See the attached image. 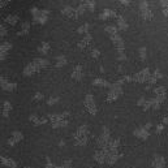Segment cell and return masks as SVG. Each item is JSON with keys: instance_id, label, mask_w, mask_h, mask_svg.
I'll return each mask as SVG.
<instances>
[{"instance_id": "5b68a950", "label": "cell", "mask_w": 168, "mask_h": 168, "mask_svg": "<svg viewBox=\"0 0 168 168\" xmlns=\"http://www.w3.org/2000/svg\"><path fill=\"white\" fill-rule=\"evenodd\" d=\"M2 85H3V89H5V90L16 89V84H9V82L7 81V78H4V77H2Z\"/></svg>"}, {"instance_id": "4fadbf2b", "label": "cell", "mask_w": 168, "mask_h": 168, "mask_svg": "<svg viewBox=\"0 0 168 168\" xmlns=\"http://www.w3.org/2000/svg\"><path fill=\"white\" fill-rule=\"evenodd\" d=\"M29 29H30V23H27V22H25V25H22V29L18 31V35H22L23 33H27L29 31Z\"/></svg>"}, {"instance_id": "9c48e42d", "label": "cell", "mask_w": 168, "mask_h": 168, "mask_svg": "<svg viewBox=\"0 0 168 168\" xmlns=\"http://www.w3.org/2000/svg\"><path fill=\"white\" fill-rule=\"evenodd\" d=\"M9 48H11V43H3V46H2V57H5L7 51Z\"/></svg>"}, {"instance_id": "8992f818", "label": "cell", "mask_w": 168, "mask_h": 168, "mask_svg": "<svg viewBox=\"0 0 168 168\" xmlns=\"http://www.w3.org/2000/svg\"><path fill=\"white\" fill-rule=\"evenodd\" d=\"M82 66L81 65H77L76 68H74V70H73V73H72V77L73 78H77V80H80V78L82 77Z\"/></svg>"}, {"instance_id": "7c38bea8", "label": "cell", "mask_w": 168, "mask_h": 168, "mask_svg": "<svg viewBox=\"0 0 168 168\" xmlns=\"http://www.w3.org/2000/svg\"><path fill=\"white\" fill-rule=\"evenodd\" d=\"M48 50H50L48 43H42V47H39V48H38V51H39L41 53H46Z\"/></svg>"}, {"instance_id": "30bf717a", "label": "cell", "mask_w": 168, "mask_h": 168, "mask_svg": "<svg viewBox=\"0 0 168 168\" xmlns=\"http://www.w3.org/2000/svg\"><path fill=\"white\" fill-rule=\"evenodd\" d=\"M5 21L9 22L11 25H14V23L18 21V17H17V16H12V14H11V16H8V17L5 18Z\"/></svg>"}, {"instance_id": "cb8c5ba5", "label": "cell", "mask_w": 168, "mask_h": 168, "mask_svg": "<svg viewBox=\"0 0 168 168\" xmlns=\"http://www.w3.org/2000/svg\"><path fill=\"white\" fill-rule=\"evenodd\" d=\"M162 129H163V125H158V129H156V130H158V132H160V130H162Z\"/></svg>"}, {"instance_id": "8fae6325", "label": "cell", "mask_w": 168, "mask_h": 168, "mask_svg": "<svg viewBox=\"0 0 168 168\" xmlns=\"http://www.w3.org/2000/svg\"><path fill=\"white\" fill-rule=\"evenodd\" d=\"M30 120L33 121V123L35 124V125H39V124H42V123H46V119H38L37 116H30Z\"/></svg>"}, {"instance_id": "44dd1931", "label": "cell", "mask_w": 168, "mask_h": 168, "mask_svg": "<svg viewBox=\"0 0 168 168\" xmlns=\"http://www.w3.org/2000/svg\"><path fill=\"white\" fill-rule=\"evenodd\" d=\"M98 55H99V51H96V50H94V51H93V56H94V57H96V56H98Z\"/></svg>"}, {"instance_id": "9a60e30c", "label": "cell", "mask_w": 168, "mask_h": 168, "mask_svg": "<svg viewBox=\"0 0 168 168\" xmlns=\"http://www.w3.org/2000/svg\"><path fill=\"white\" fill-rule=\"evenodd\" d=\"M94 85H103V86H109L108 82H105L104 80H95L94 81Z\"/></svg>"}, {"instance_id": "e0dca14e", "label": "cell", "mask_w": 168, "mask_h": 168, "mask_svg": "<svg viewBox=\"0 0 168 168\" xmlns=\"http://www.w3.org/2000/svg\"><path fill=\"white\" fill-rule=\"evenodd\" d=\"M105 31H107V33L109 31V33H112V35H116V29H115V27H111V26L105 27ZM112 35H111V37H112Z\"/></svg>"}, {"instance_id": "d4e9b609", "label": "cell", "mask_w": 168, "mask_h": 168, "mask_svg": "<svg viewBox=\"0 0 168 168\" xmlns=\"http://www.w3.org/2000/svg\"><path fill=\"white\" fill-rule=\"evenodd\" d=\"M163 123H164V124H168V117H166V119L163 120Z\"/></svg>"}, {"instance_id": "ac0fdd59", "label": "cell", "mask_w": 168, "mask_h": 168, "mask_svg": "<svg viewBox=\"0 0 168 168\" xmlns=\"http://www.w3.org/2000/svg\"><path fill=\"white\" fill-rule=\"evenodd\" d=\"M139 51H141V59L143 60V59L146 57V55H145V53H146V48H145V47H142V48H141Z\"/></svg>"}, {"instance_id": "52a82bcc", "label": "cell", "mask_w": 168, "mask_h": 168, "mask_svg": "<svg viewBox=\"0 0 168 168\" xmlns=\"http://www.w3.org/2000/svg\"><path fill=\"white\" fill-rule=\"evenodd\" d=\"M2 163H3V164H5V166H8V167L16 168V162L11 160L9 158H2Z\"/></svg>"}, {"instance_id": "d6986e66", "label": "cell", "mask_w": 168, "mask_h": 168, "mask_svg": "<svg viewBox=\"0 0 168 168\" xmlns=\"http://www.w3.org/2000/svg\"><path fill=\"white\" fill-rule=\"evenodd\" d=\"M34 99H37V100H41V99H43V95H42L41 93H37V94H35V95H34Z\"/></svg>"}, {"instance_id": "ffe728a7", "label": "cell", "mask_w": 168, "mask_h": 168, "mask_svg": "<svg viewBox=\"0 0 168 168\" xmlns=\"http://www.w3.org/2000/svg\"><path fill=\"white\" fill-rule=\"evenodd\" d=\"M87 27H89V25H87V23H85L84 26H82V27H80V29H78V31H85L86 29H87Z\"/></svg>"}, {"instance_id": "277c9868", "label": "cell", "mask_w": 168, "mask_h": 168, "mask_svg": "<svg viewBox=\"0 0 168 168\" xmlns=\"http://www.w3.org/2000/svg\"><path fill=\"white\" fill-rule=\"evenodd\" d=\"M152 166L155 168H162L164 166V159L160 155H154V160H152Z\"/></svg>"}, {"instance_id": "7402d4cb", "label": "cell", "mask_w": 168, "mask_h": 168, "mask_svg": "<svg viewBox=\"0 0 168 168\" xmlns=\"http://www.w3.org/2000/svg\"><path fill=\"white\" fill-rule=\"evenodd\" d=\"M160 4H162L163 9H164V8H166V7H168V2H162V3H160Z\"/></svg>"}, {"instance_id": "3957f363", "label": "cell", "mask_w": 168, "mask_h": 168, "mask_svg": "<svg viewBox=\"0 0 168 168\" xmlns=\"http://www.w3.org/2000/svg\"><path fill=\"white\" fill-rule=\"evenodd\" d=\"M22 139V134L20 132H14L13 134H12V137H11V139L8 141V143L11 145V146H13L14 143H17L18 141H21Z\"/></svg>"}, {"instance_id": "6da1fadb", "label": "cell", "mask_w": 168, "mask_h": 168, "mask_svg": "<svg viewBox=\"0 0 168 168\" xmlns=\"http://www.w3.org/2000/svg\"><path fill=\"white\" fill-rule=\"evenodd\" d=\"M85 105H86V108H87V111L90 113H95L96 112V109H95V105H94V100H93V98L91 95H87L86 96V99H85Z\"/></svg>"}, {"instance_id": "603a6c76", "label": "cell", "mask_w": 168, "mask_h": 168, "mask_svg": "<svg viewBox=\"0 0 168 168\" xmlns=\"http://www.w3.org/2000/svg\"><path fill=\"white\" fill-rule=\"evenodd\" d=\"M5 33H7V29L4 26H2V35H5Z\"/></svg>"}, {"instance_id": "2e32d148", "label": "cell", "mask_w": 168, "mask_h": 168, "mask_svg": "<svg viewBox=\"0 0 168 168\" xmlns=\"http://www.w3.org/2000/svg\"><path fill=\"white\" fill-rule=\"evenodd\" d=\"M57 60H59V63H57V66H63L66 63V60H65V57L64 56H59L57 57Z\"/></svg>"}, {"instance_id": "5bb4252c", "label": "cell", "mask_w": 168, "mask_h": 168, "mask_svg": "<svg viewBox=\"0 0 168 168\" xmlns=\"http://www.w3.org/2000/svg\"><path fill=\"white\" fill-rule=\"evenodd\" d=\"M117 23H119V27H120V29H127L125 21H124V18L121 17V16H119V17H117Z\"/></svg>"}, {"instance_id": "ba28073f", "label": "cell", "mask_w": 168, "mask_h": 168, "mask_svg": "<svg viewBox=\"0 0 168 168\" xmlns=\"http://www.w3.org/2000/svg\"><path fill=\"white\" fill-rule=\"evenodd\" d=\"M8 111H11V104H9V102H5L3 104V116L4 117H8Z\"/></svg>"}, {"instance_id": "7a4b0ae2", "label": "cell", "mask_w": 168, "mask_h": 168, "mask_svg": "<svg viewBox=\"0 0 168 168\" xmlns=\"http://www.w3.org/2000/svg\"><path fill=\"white\" fill-rule=\"evenodd\" d=\"M141 11H142V16H143V18L148 20V18H151V17H152L151 11L147 8L146 2H142V3H141Z\"/></svg>"}]
</instances>
